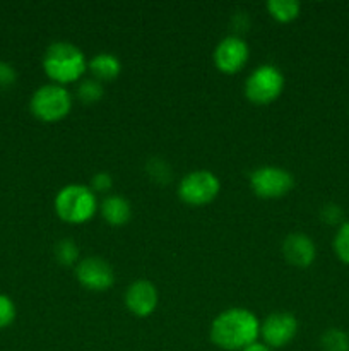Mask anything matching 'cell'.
Returning <instances> with one entry per match:
<instances>
[{
	"instance_id": "6da1fadb",
	"label": "cell",
	"mask_w": 349,
	"mask_h": 351,
	"mask_svg": "<svg viewBox=\"0 0 349 351\" xmlns=\"http://www.w3.org/2000/svg\"><path fill=\"white\" fill-rule=\"evenodd\" d=\"M211 341L226 351H242L257 343L260 322L246 308H228L221 312L211 324Z\"/></svg>"
},
{
	"instance_id": "7a4b0ae2",
	"label": "cell",
	"mask_w": 349,
	"mask_h": 351,
	"mask_svg": "<svg viewBox=\"0 0 349 351\" xmlns=\"http://www.w3.org/2000/svg\"><path fill=\"white\" fill-rule=\"evenodd\" d=\"M43 67L53 84L65 86L82 77L88 69L84 53L68 41H57L50 45L44 53Z\"/></svg>"
},
{
	"instance_id": "3957f363",
	"label": "cell",
	"mask_w": 349,
	"mask_h": 351,
	"mask_svg": "<svg viewBox=\"0 0 349 351\" xmlns=\"http://www.w3.org/2000/svg\"><path fill=\"white\" fill-rule=\"evenodd\" d=\"M55 211L62 221L82 225L88 223L98 211V201L91 187L70 184L58 191L55 197Z\"/></svg>"
},
{
	"instance_id": "277c9868",
	"label": "cell",
	"mask_w": 349,
	"mask_h": 351,
	"mask_svg": "<svg viewBox=\"0 0 349 351\" xmlns=\"http://www.w3.org/2000/svg\"><path fill=\"white\" fill-rule=\"evenodd\" d=\"M72 110V96L60 84L41 86L31 98V112L41 122H58Z\"/></svg>"
},
{
	"instance_id": "5b68a950",
	"label": "cell",
	"mask_w": 349,
	"mask_h": 351,
	"mask_svg": "<svg viewBox=\"0 0 349 351\" xmlns=\"http://www.w3.org/2000/svg\"><path fill=\"white\" fill-rule=\"evenodd\" d=\"M284 89V75L276 65L263 64L248 75L245 96L255 105H269L279 98Z\"/></svg>"
},
{
	"instance_id": "8992f818",
	"label": "cell",
	"mask_w": 349,
	"mask_h": 351,
	"mask_svg": "<svg viewBox=\"0 0 349 351\" xmlns=\"http://www.w3.org/2000/svg\"><path fill=\"white\" fill-rule=\"evenodd\" d=\"M219 189V178L212 171L197 170L181 178L178 195L188 206H205L218 197Z\"/></svg>"
},
{
	"instance_id": "52a82bcc",
	"label": "cell",
	"mask_w": 349,
	"mask_h": 351,
	"mask_svg": "<svg viewBox=\"0 0 349 351\" xmlns=\"http://www.w3.org/2000/svg\"><path fill=\"white\" fill-rule=\"evenodd\" d=\"M250 187L259 197L277 199L294 187V177L279 167H260L250 175Z\"/></svg>"
},
{
	"instance_id": "ba28073f",
	"label": "cell",
	"mask_w": 349,
	"mask_h": 351,
	"mask_svg": "<svg viewBox=\"0 0 349 351\" xmlns=\"http://www.w3.org/2000/svg\"><path fill=\"white\" fill-rule=\"evenodd\" d=\"M298 335V319L289 312H276L266 317L260 324V336L263 338V345L272 348H283L289 345Z\"/></svg>"
},
{
	"instance_id": "9c48e42d",
	"label": "cell",
	"mask_w": 349,
	"mask_h": 351,
	"mask_svg": "<svg viewBox=\"0 0 349 351\" xmlns=\"http://www.w3.org/2000/svg\"><path fill=\"white\" fill-rule=\"evenodd\" d=\"M75 278L84 288L92 291L109 290L115 283L112 266L101 257H86L75 266Z\"/></svg>"
},
{
	"instance_id": "30bf717a",
	"label": "cell",
	"mask_w": 349,
	"mask_h": 351,
	"mask_svg": "<svg viewBox=\"0 0 349 351\" xmlns=\"http://www.w3.org/2000/svg\"><path fill=\"white\" fill-rule=\"evenodd\" d=\"M250 50L246 41L240 36H226L214 50V64L224 74H236L246 65Z\"/></svg>"
},
{
	"instance_id": "8fae6325",
	"label": "cell",
	"mask_w": 349,
	"mask_h": 351,
	"mask_svg": "<svg viewBox=\"0 0 349 351\" xmlns=\"http://www.w3.org/2000/svg\"><path fill=\"white\" fill-rule=\"evenodd\" d=\"M125 305L137 317H147L157 307V290L151 281L139 280L127 288Z\"/></svg>"
},
{
	"instance_id": "7c38bea8",
	"label": "cell",
	"mask_w": 349,
	"mask_h": 351,
	"mask_svg": "<svg viewBox=\"0 0 349 351\" xmlns=\"http://www.w3.org/2000/svg\"><path fill=\"white\" fill-rule=\"evenodd\" d=\"M283 254L293 266L308 267L317 257V247L305 233H289L283 242Z\"/></svg>"
},
{
	"instance_id": "4fadbf2b",
	"label": "cell",
	"mask_w": 349,
	"mask_h": 351,
	"mask_svg": "<svg viewBox=\"0 0 349 351\" xmlns=\"http://www.w3.org/2000/svg\"><path fill=\"white\" fill-rule=\"evenodd\" d=\"M92 79L99 82H109L116 79L122 72V64L113 53H98L88 62Z\"/></svg>"
},
{
	"instance_id": "5bb4252c",
	"label": "cell",
	"mask_w": 349,
	"mask_h": 351,
	"mask_svg": "<svg viewBox=\"0 0 349 351\" xmlns=\"http://www.w3.org/2000/svg\"><path fill=\"white\" fill-rule=\"evenodd\" d=\"M101 209V215L105 218L106 223L113 226H122L125 223H129L130 216H132V208H130V202L127 201L122 195H109L99 206Z\"/></svg>"
},
{
	"instance_id": "9a60e30c",
	"label": "cell",
	"mask_w": 349,
	"mask_h": 351,
	"mask_svg": "<svg viewBox=\"0 0 349 351\" xmlns=\"http://www.w3.org/2000/svg\"><path fill=\"white\" fill-rule=\"evenodd\" d=\"M267 10L279 23H291L300 16L301 5L296 0H269Z\"/></svg>"
},
{
	"instance_id": "2e32d148",
	"label": "cell",
	"mask_w": 349,
	"mask_h": 351,
	"mask_svg": "<svg viewBox=\"0 0 349 351\" xmlns=\"http://www.w3.org/2000/svg\"><path fill=\"white\" fill-rule=\"evenodd\" d=\"M320 346L324 351H349V335L337 328L327 329L322 335Z\"/></svg>"
},
{
	"instance_id": "e0dca14e",
	"label": "cell",
	"mask_w": 349,
	"mask_h": 351,
	"mask_svg": "<svg viewBox=\"0 0 349 351\" xmlns=\"http://www.w3.org/2000/svg\"><path fill=\"white\" fill-rule=\"evenodd\" d=\"M55 257L62 266H77L79 263V247L74 240H60L55 247Z\"/></svg>"
},
{
	"instance_id": "ac0fdd59",
	"label": "cell",
	"mask_w": 349,
	"mask_h": 351,
	"mask_svg": "<svg viewBox=\"0 0 349 351\" xmlns=\"http://www.w3.org/2000/svg\"><path fill=\"white\" fill-rule=\"evenodd\" d=\"M332 247H334V252L337 256V259L349 266V219L342 223V225H339L337 232L334 235Z\"/></svg>"
},
{
	"instance_id": "d6986e66",
	"label": "cell",
	"mask_w": 349,
	"mask_h": 351,
	"mask_svg": "<svg viewBox=\"0 0 349 351\" xmlns=\"http://www.w3.org/2000/svg\"><path fill=\"white\" fill-rule=\"evenodd\" d=\"M77 96L82 103L88 105L99 101L103 98V84L96 79H84L77 86Z\"/></svg>"
},
{
	"instance_id": "ffe728a7",
	"label": "cell",
	"mask_w": 349,
	"mask_h": 351,
	"mask_svg": "<svg viewBox=\"0 0 349 351\" xmlns=\"http://www.w3.org/2000/svg\"><path fill=\"white\" fill-rule=\"evenodd\" d=\"M147 173L151 175V178L159 184H168L171 180V167L161 158H153V160L147 163Z\"/></svg>"
},
{
	"instance_id": "44dd1931",
	"label": "cell",
	"mask_w": 349,
	"mask_h": 351,
	"mask_svg": "<svg viewBox=\"0 0 349 351\" xmlns=\"http://www.w3.org/2000/svg\"><path fill=\"white\" fill-rule=\"evenodd\" d=\"M320 218L324 223L328 225H342L346 221L344 219V211L341 209V206L337 204H325L320 211Z\"/></svg>"
},
{
	"instance_id": "7402d4cb",
	"label": "cell",
	"mask_w": 349,
	"mask_h": 351,
	"mask_svg": "<svg viewBox=\"0 0 349 351\" xmlns=\"http://www.w3.org/2000/svg\"><path fill=\"white\" fill-rule=\"evenodd\" d=\"M16 319V307L5 295H0V328H7Z\"/></svg>"
},
{
	"instance_id": "603a6c76",
	"label": "cell",
	"mask_w": 349,
	"mask_h": 351,
	"mask_svg": "<svg viewBox=\"0 0 349 351\" xmlns=\"http://www.w3.org/2000/svg\"><path fill=\"white\" fill-rule=\"evenodd\" d=\"M113 187V178L112 175L101 171V173H96L91 180V191L92 192H108Z\"/></svg>"
},
{
	"instance_id": "cb8c5ba5",
	"label": "cell",
	"mask_w": 349,
	"mask_h": 351,
	"mask_svg": "<svg viewBox=\"0 0 349 351\" xmlns=\"http://www.w3.org/2000/svg\"><path fill=\"white\" fill-rule=\"evenodd\" d=\"M16 82V71L9 64L0 62V89L9 88Z\"/></svg>"
},
{
	"instance_id": "d4e9b609",
	"label": "cell",
	"mask_w": 349,
	"mask_h": 351,
	"mask_svg": "<svg viewBox=\"0 0 349 351\" xmlns=\"http://www.w3.org/2000/svg\"><path fill=\"white\" fill-rule=\"evenodd\" d=\"M242 351H272L269 348V346L267 345H263V343H253V345H250V346H246L245 350H242Z\"/></svg>"
}]
</instances>
